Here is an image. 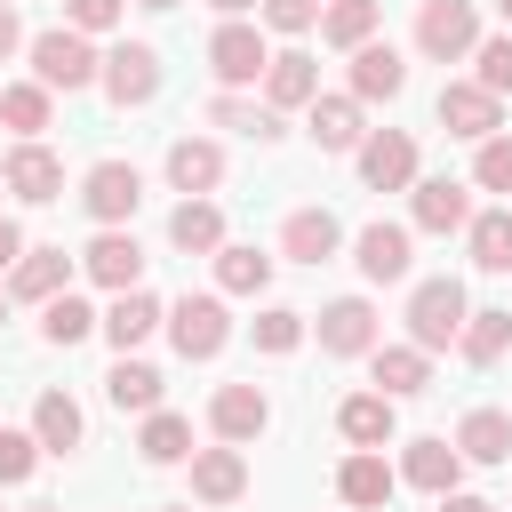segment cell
<instances>
[{"mask_svg":"<svg viewBox=\"0 0 512 512\" xmlns=\"http://www.w3.org/2000/svg\"><path fill=\"white\" fill-rule=\"evenodd\" d=\"M464 312H472V296H464V280L456 272H440V280H416L408 288V344L416 352H448L456 344V328H464Z\"/></svg>","mask_w":512,"mask_h":512,"instance_id":"6da1fadb","label":"cell"},{"mask_svg":"<svg viewBox=\"0 0 512 512\" xmlns=\"http://www.w3.org/2000/svg\"><path fill=\"white\" fill-rule=\"evenodd\" d=\"M264 64H272V48H264V24H248V16H224L216 32H208V72H216V88H256L264 80Z\"/></svg>","mask_w":512,"mask_h":512,"instance_id":"7a4b0ae2","label":"cell"},{"mask_svg":"<svg viewBox=\"0 0 512 512\" xmlns=\"http://www.w3.org/2000/svg\"><path fill=\"white\" fill-rule=\"evenodd\" d=\"M24 56H32V80H40L48 96H56V88H64V96H72V88H96V64H104V56H96V48H88L72 24L32 32V48H24Z\"/></svg>","mask_w":512,"mask_h":512,"instance_id":"3957f363","label":"cell"},{"mask_svg":"<svg viewBox=\"0 0 512 512\" xmlns=\"http://www.w3.org/2000/svg\"><path fill=\"white\" fill-rule=\"evenodd\" d=\"M96 88H104L120 112L152 104V96H160V48H152V40H120V48H104V64H96Z\"/></svg>","mask_w":512,"mask_h":512,"instance_id":"277c9868","label":"cell"},{"mask_svg":"<svg viewBox=\"0 0 512 512\" xmlns=\"http://www.w3.org/2000/svg\"><path fill=\"white\" fill-rule=\"evenodd\" d=\"M160 328H168V344H176L184 360H216V352L232 344V312H224V296H176Z\"/></svg>","mask_w":512,"mask_h":512,"instance_id":"5b68a950","label":"cell"},{"mask_svg":"<svg viewBox=\"0 0 512 512\" xmlns=\"http://www.w3.org/2000/svg\"><path fill=\"white\" fill-rule=\"evenodd\" d=\"M312 336H320V352H328V360H368V352L384 344V320H376V304H368V296H336V304H320Z\"/></svg>","mask_w":512,"mask_h":512,"instance_id":"8992f818","label":"cell"},{"mask_svg":"<svg viewBox=\"0 0 512 512\" xmlns=\"http://www.w3.org/2000/svg\"><path fill=\"white\" fill-rule=\"evenodd\" d=\"M80 208H88L104 232H120V224L144 208V176H136L128 160H96V168L80 176Z\"/></svg>","mask_w":512,"mask_h":512,"instance_id":"52a82bcc","label":"cell"},{"mask_svg":"<svg viewBox=\"0 0 512 512\" xmlns=\"http://www.w3.org/2000/svg\"><path fill=\"white\" fill-rule=\"evenodd\" d=\"M416 48H424L432 64L472 56V48H480V16H472V0H424V8H416Z\"/></svg>","mask_w":512,"mask_h":512,"instance_id":"ba28073f","label":"cell"},{"mask_svg":"<svg viewBox=\"0 0 512 512\" xmlns=\"http://www.w3.org/2000/svg\"><path fill=\"white\" fill-rule=\"evenodd\" d=\"M360 184L368 192H408L416 184V136L408 128H376V136H360Z\"/></svg>","mask_w":512,"mask_h":512,"instance_id":"9c48e42d","label":"cell"},{"mask_svg":"<svg viewBox=\"0 0 512 512\" xmlns=\"http://www.w3.org/2000/svg\"><path fill=\"white\" fill-rule=\"evenodd\" d=\"M432 112H440V128H448V136H472V144L504 136V104H496V96H488L480 80H448Z\"/></svg>","mask_w":512,"mask_h":512,"instance_id":"30bf717a","label":"cell"},{"mask_svg":"<svg viewBox=\"0 0 512 512\" xmlns=\"http://www.w3.org/2000/svg\"><path fill=\"white\" fill-rule=\"evenodd\" d=\"M208 424H216V440L224 448H240V440H264V424H272V400H264V384L248 376V384H216V400H208Z\"/></svg>","mask_w":512,"mask_h":512,"instance_id":"8fae6325","label":"cell"},{"mask_svg":"<svg viewBox=\"0 0 512 512\" xmlns=\"http://www.w3.org/2000/svg\"><path fill=\"white\" fill-rule=\"evenodd\" d=\"M0 192H16V200H32V208H48V200H64V160H56L48 144H16V152L0 160Z\"/></svg>","mask_w":512,"mask_h":512,"instance_id":"7c38bea8","label":"cell"},{"mask_svg":"<svg viewBox=\"0 0 512 512\" xmlns=\"http://www.w3.org/2000/svg\"><path fill=\"white\" fill-rule=\"evenodd\" d=\"M80 272H88L96 288H112V296L144 288V248H136V232H96V240L80 248Z\"/></svg>","mask_w":512,"mask_h":512,"instance_id":"4fadbf2b","label":"cell"},{"mask_svg":"<svg viewBox=\"0 0 512 512\" xmlns=\"http://www.w3.org/2000/svg\"><path fill=\"white\" fill-rule=\"evenodd\" d=\"M400 88H408V64H400V48H392V40L352 48V88H344V96H352L360 112H368V104H392Z\"/></svg>","mask_w":512,"mask_h":512,"instance_id":"5bb4252c","label":"cell"},{"mask_svg":"<svg viewBox=\"0 0 512 512\" xmlns=\"http://www.w3.org/2000/svg\"><path fill=\"white\" fill-rule=\"evenodd\" d=\"M408 224H416V232H464V224H472L464 184H456V176H416V184H408Z\"/></svg>","mask_w":512,"mask_h":512,"instance_id":"9a60e30c","label":"cell"},{"mask_svg":"<svg viewBox=\"0 0 512 512\" xmlns=\"http://www.w3.org/2000/svg\"><path fill=\"white\" fill-rule=\"evenodd\" d=\"M352 264H360V280H376V288H392V280H408V224H360V240H352Z\"/></svg>","mask_w":512,"mask_h":512,"instance_id":"2e32d148","label":"cell"},{"mask_svg":"<svg viewBox=\"0 0 512 512\" xmlns=\"http://www.w3.org/2000/svg\"><path fill=\"white\" fill-rule=\"evenodd\" d=\"M72 288V256L64 248H24L16 264H8V304H48V296H64Z\"/></svg>","mask_w":512,"mask_h":512,"instance_id":"e0dca14e","label":"cell"},{"mask_svg":"<svg viewBox=\"0 0 512 512\" xmlns=\"http://www.w3.org/2000/svg\"><path fill=\"white\" fill-rule=\"evenodd\" d=\"M160 320H168V304H160L152 288H128V296H112V304L96 312V328H104V344H112V352H136Z\"/></svg>","mask_w":512,"mask_h":512,"instance_id":"ac0fdd59","label":"cell"},{"mask_svg":"<svg viewBox=\"0 0 512 512\" xmlns=\"http://www.w3.org/2000/svg\"><path fill=\"white\" fill-rule=\"evenodd\" d=\"M392 488H400V472L384 464V448H352V456L336 464V496H344L352 512H376V504H392Z\"/></svg>","mask_w":512,"mask_h":512,"instance_id":"d6986e66","label":"cell"},{"mask_svg":"<svg viewBox=\"0 0 512 512\" xmlns=\"http://www.w3.org/2000/svg\"><path fill=\"white\" fill-rule=\"evenodd\" d=\"M400 480L424 488V496H456V480H464L456 440H408V448H400Z\"/></svg>","mask_w":512,"mask_h":512,"instance_id":"ffe728a7","label":"cell"},{"mask_svg":"<svg viewBox=\"0 0 512 512\" xmlns=\"http://www.w3.org/2000/svg\"><path fill=\"white\" fill-rule=\"evenodd\" d=\"M312 96H320V64L304 48H288V56L264 64V112H304Z\"/></svg>","mask_w":512,"mask_h":512,"instance_id":"44dd1931","label":"cell"},{"mask_svg":"<svg viewBox=\"0 0 512 512\" xmlns=\"http://www.w3.org/2000/svg\"><path fill=\"white\" fill-rule=\"evenodd\" d=\"M168 184H176L184 200H208V192L224 184V152H216L208 136H176V144H168Z\"/></svg>","mask_w":512,"mask_h":512,"instance_id":"7402d4cb","label":"cell"},{"mask_svg":"<svg viewBox=\"0 0 512 512\" xmlns=\"http://www.w3.org/2000/svg\"><path fill=\"white\" fill-rule=\"evenodd\" d=\"M32 440H40V456H72V448L88 440L80 400H72V392H40V400H32Z\"/></svg>","mask_w":512,"mask_h":512,"instance_id":"603a6c76","label":"cell"},{"mask_svg":"<svg viewBox=\"0 0 512 512\" xmlns=\"http://www.w3.org/2000/svg\"><path fill=\"white\" fill-rule=\"evenodd\" d=\"M336 432H344L352 448H392V432H400V400H384V392H352V400L336 408Z\"/></svg>","mask_w":512,"mask_h":512,"instance_id":"cb8c5ba5","label":"cell"},{"mask_svg":"<svg viewBox=\"0 0 512 512\" xmlns=\"http://www.w3.org/2000/svg\"><path fill=\"white\" fill-rule=\"evenodd\" d=\"M192 496L200 504H240L248 496V456L240 448H192Z\"/></svg>","mask_w":512,"mask_h":512,"instance_id":"d4e9b609","label":"cell"},{"mask_svg":"<svg viewBox=\"0 0 512 512\" xmlns=\"http://www.w3.org/2000/svg\"><path fill=\"white\" fill-rule=\"evenodd\" d=\"M344 248V224L328 216V208H296L288 224H280V256H296V264H328Z\"/></svg>","mask_w":512,"mask_h":512,"instance_id":"484cf974","label":"cell"},{"mask_svg":"<svg viewBox=\"0 0 512 512\" xmlns=\"http://www.w3.org/2000/svg\"><path fill=\"white\" fill-rule=\"evenodd\" d=\"M304 112H312L304 128H312V144H320V152H360L368 120H360V104H352V96H312Z\"/></svg>","mask_w":512,"mask_h":512,"instance_id":"4316f807","label":"cell"},{"mask_svg":"<svg viewBox=\"0 0 512 512\" xmlns=\"http://www.w3.org/2000/svg\"><path fill=\"white\" fill-rule=\"evenodd\" d=\"M368 368H376V392L384 400H408V392L432 384V352H416V344H376Z\"/></svg>","mask_w":512,"mask_h":512,"instance_id":"83f0119b","label":"cell"},{"mask_svg":"<svg viewBox=\"0 0 512 512\" xmlns=\"http://www.w3.org/2000/svg\"><path fill=\"white\" fill-rule=\"evenodd\" d=\"M104 400H112L120 416H152V408H160V368L136 360V352H120L112 376H104Z\"/></svg>","mask_w":512,"mask_h":512,"instance_id":"f1b7e54d","label":"cell"},{"mask_svg":"<svg viewBox=\"0 0 512 512\" xmlns=\"http://www.w3.org/2000/svg\"><path fill=\"white\" fill-rule=\"evenodd\" d=\"M456 456H464V464H504V456H512V416H504V408H472V416L456 424Z\"/></svg>","mask_w":512,"mask_h":512,"instance_id":"f546056e","label":"cell"},{"mask_svg":"<svg viewBox=\"0 0 512 512\" xmlns=\"http://www.w3.org/2000/svg\"><path fill=\"white\" fill-rule=\"evenodd\" d=\"M168 240H176L184 256H216V248H224V208H216V200H176Z\"/></svg>","mask_w":512,"mask_h":512,"instance_id":"4dcf8cb0","label":"cell"},{"mask_svg":"<svg viewBox=\"0 0 512 512\" xmlns=\"http://www.w3.org/2000/svg\"><path fill=\"white\" fill-rule=\"evenodd\" d=\"M208 128H232V136H256V144H280V112H264V104H248V96H232V88H216V96H208Z\"/></svg>","mask_w":512,"mask_h":512,"instance_id":"1f68e13d","label":"cell"},{"mask_svg":"<svg viewBox=\"0 0 512 512\" xmlns=\"http://www.w3.org/2000/svg\"><path fill=\"white\" fill-rule=\"evenodd\" d=\"M464 248H472L480 272H512V208H480L464 224Z\"/></svg>","mask_w":512,"mask_h":512,"instance_id":"d6a6232c","label":"cell"},{"mask_svg":"<svg viewBox=\"0 0 512 512\" xmlns=\"http://www.w3.org/2000/svg\"><path fill=\"white\" fill-rule=\"evenodd\" d=\"M264 280H272V256L264 248H240V240L216 248V288L224 296H264Z\"/></svg>","mask_w":512,"mask_h":512,"instance_id":"836d02e7","label":"cell"},{"mask_svg":"<svg viewBox=\"0 0 512 512\" xmlns=\"http://www.w3.org/2000/svg\"><path fill=\"white\" fill-rule=\"evenodd\" d=\"M40 336H48L56 352L88 344V336H96V312H88V296H72V288H64V296H48V304H40Z\"/></svg>","mask_w":512,"mask_h":512,"instance_id":"e575fe53","label":"cell"},{"mask_svg":"<svg viewBox=\"0 0 512 512\" xmlns=\"http://www.w3.org/2000/svg\"><path fill=\"white\" fill-rule=\"evenodd\" d=\"M504 344H512V312H464L456 352H464L472 368H496V360H504Z\"/></svg>","mask_w":512,"mask_h":512,"instance_id":"d590c367","label":"cell"},{"mask_svg":"<svg viewBox=\"0 0 512 512\" xmlns=\"http://www.w3.org/2000/svg\"><path fill=\"white\" fill-rule=\"evenodd\" d=\"M136 456H144V464H184V456H192V424H184L176 408H152L144 432H136Z\"/></svg>","mask_w":512,"mask_h":512,"instance_id":"8d00e7d4","label":"cell"},{"mask_svg":"<svg viewBox=\"0 0 512 512\" xmlns=\"http://www.w3.org/2000/svg\"><path fill=\"white\" fill-rule=\"evenodd\" d=\"M0 120H8L24 144H40V128L56 120V96H48L40 80H16V88H0Z\"/></svg>","mask_w":512,"mask_h":512,"instance_id":"74e56055","label":"cell"},{"mask_svg":"<svg viewBox=\"0 0 512 512\" xmlns=\"http://www.w3.org/2000/svg\"><path fill=\"white\" fill-rule=\"evenodd\" d=\"M376 16H384L376 0H328L320 8V40L328 48H368L376 40Z\"/></svg>","mask_w":512,"mask_h":512,"instance_id":"f35d334b","label":"cell"},{"mask_svg":"<svg viewBox=\"0 0 512 512\" xmlns=\"http://www.w3.org/2000/svg\"><path fill=\"white\" fill-rule=\"evenodd\" d=\"M248 336H256V352L280 360V352H296V344L312 336V312H296V304H264V312L248 320Z\"/></svg>","mask_w":512,"mask_h":512,"instance_id":"ab89813d","label":"cell"},{"mask_svg":"<svg viewBox=\"0 0 512 512\" xmlns=\"http://www.w3.org/2000/svg\"><path fill=\"white\" fill-rule=\"evenodd\" d=\"M472 80H480L496 104L512 96V32H496V40H480V48H472Z\"/></svg>","mask_w":512,"mask_h":512,"instance_id":"60d3db41","label":"cell"},{"mask_svg":"<svg viewBox=\"0 0 512 512\" xmlns=\"http://www.w3.org/2000/svg\"><path fill=\"white\" fill-rule=\"evenodd\" d=\"M32 464H40V440H32V432H8V424H0V488L32 480Z\"/></svg>","mask_w":512,"mask_h":512,"instance_id":"b9f144b4","label":"cell"},{"mask_svg":"<svg viewBox=\"0 0 512 512\" xmlns=\"http://www.w3.org/2000/svg\"><path fill=\"white\" fill-rule=\"evenodd\" d=\"M256 24L264 32H312L320 24V0H256Z\"/></svg>","mask_w":512,"mask_h":512,"instance_id":"7bdbcfd3","label":"cell"},{"mask_svg":"<svg viewBox=\"0 0 512 512\" xmlns=\"http://www.w3.org/2000/svg\"><path fill=\"white\" fill-rule=\"evenodd\" d=\"M472 184H480V192H512V136H488V144H480Z\"/></svg>","mask_w":512,"mask_h":512,"instance_id":"ee69618b","label":"cell"},{"mask_svg":"<svg viewBox=\"0 0 512 512\" xmlns=\"http://www.w3.org/2000/svg\"><path fill=\"white\" fill-rule=\"evenodd\" d=\"M128 16V0H64V24L80 32V40H96V32H112Z\"/></svg>","mask_w":512,"mask_h":512,"instance_id":"f6af8a7d","label":"cell"},{"mask_svg":"<svg viewBox=\"0 0 512 512\" xmlns=\"http://www.w3.org/2000/svg\"><path fill=\"white\" fill-rule=\"evenodd\" d=\"M24 48V24H16V0H0V64Z\"/></svg>","mask_w":512,"mask_h":512,"instance_id":"bcb514c9","label":"cell"},{"mask_svg":"<svg viewBox=\"0 0 512 512\" xmlns=\"http://www.w3.org/2000/svg\"><path fill=\"white\" fill-rule=\"evenodd\" d=\"M16 256H24V232H16V224H8V216H0V272H8V264H16Z\"/></svg>","mask_w":512,"mask_h":512,"instance_id":"7dc6e473","label":"cell"},{"mask_svg":"<svg viewBox=\"0 0 512 512\" xmlns=\"http://www.w3.org/2000/svg\"><path fill=\"white\" fill-rule=\"evenodd\" d=\"M440 512H496V504H488V496H464V488H456V496H440Z\"/></svg>","mask_w":512,"mask_h":512,"instance_id":"c3c4849f","label":"cell"},{"mask_svg":"<svg viewBox=\"0 0 512 512\" xmlns=\"http://www.w3.org/2000/svg\"><path fill=\"white\" fill-rule=\"evenodd\" d=\"M208 8H216V16H248L256 0H208Z\"/></svg>","mask_w":512,"mask_h":512,"instance_id":"681fc988","label":"cell"},{"mask_svg":"<svg viewBox=\"0 0 512 512\" xmlns=\"http://www.w3.org/2000/svg\"><path fill=\"white\" fill-rule=\"evenodd\" d=\"M496 16H504V24H512V0H496Z\"/></svg>","mask_w":512,"mask_h":512,"instance_id":"f907efd6","label":"cell"},{"mask_svg":"<svg viewBox=\"0 0 512 512\" xmlns=\"http://www.w3.org/2000/svg\"><path fill=\"white\" fill-rule=\"evenodd\" d=\"M24 512H64V504H24Z\"/></svg>","mask_w":512,"mask_h":512,"instance_id":"816d5d0a","label":"cell"},{"mask_svg":"<svg viewBox=\"0 0 512 512\" xmlns=\"http://www.w3.org/2000/svg\"><path fill=\"white\" fill-rule=\"evenodd\" d=\"M136 8H176V0H136Z\"/></svg>","mask_w":512,"mask_h":512,"instance_id":"f5cc1de1","label":"cell"},{"mask_svg":"<svg viewBox=\"0 0 512 512\" xmlns=\"http://www.w3.org/2000/svg\"><path fill=\"white\" fill-rule=\"evenodd\" d=\"M0 320H8V288H0Z\"/></svg>","mask_w":512,"mask_h":512,"instance_id":"db71d44e","label":"cell"},{"mask_svg":"<svg viewBox=\"0 0 512 512\" xmlns=\"http://www.w3.org/2000/svg\"><path fill=\"white\" fill-rule=\"evenodd\" d=\"M168 512H192V504H168Z\"/></svg>","mask_w":512,"mask_h":512,"instance_id":"11a10c76","label":"cell"}]
</instances>
